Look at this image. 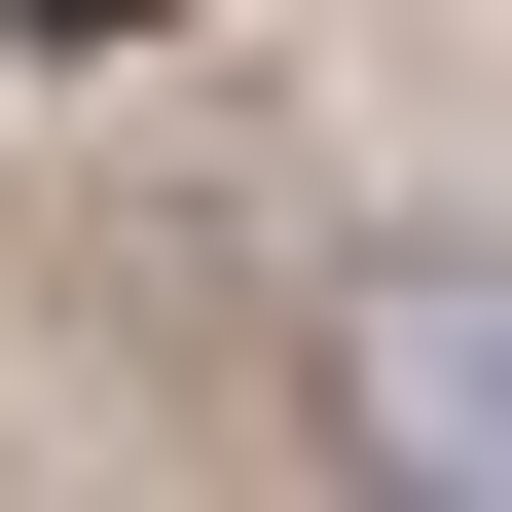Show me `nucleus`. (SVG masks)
<instances>
[{"mask_svg": "<svg viewBox=\"0 0 512 512\" xmlns=\"http://www.w3.org/2000/svg\"><path fill=\"white\" fill-rule=\"evenodd\" d=\"M0 37H147V0H0Z\"/></svg>", "mask_w": 512, "mask_h": 512, "instance_id": "nucleus-2", "label": "nucleus"}, {"mask_svg": "<svg viewBox=\"0 0 512 512\" xmlns=\"http://www.w3.org/2000/svg\"><path fill=\"white\" fill-rule=\"evenodd\" d=\"M366 439L403 476H512V256H403L366 293Z\"/></svg>", "mask_w": 512, "mask_h": 512, "instance_id": "nucleus-1", "label": "nucleus"}]
</instances>
